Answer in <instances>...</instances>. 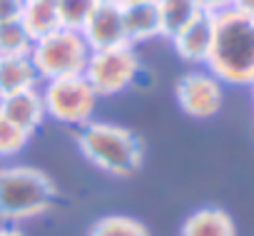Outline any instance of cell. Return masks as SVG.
Segmentation results:
<instances>
[{
  "label": "cell",
  "mask_w": 254,
  "mask_h": 236,
  "mask_svg": "<svg viewBox=\"0 0 254 236\" xmlns=\"http://www.w3.org/2000/svg\"><path fill=\"white\" fill-rule=\"evenodd\" d=\"M219 82L252 85L254 82V18L237 10L214 15V40L204 62Z\"/></svg>",
  "instance_id": "obj_1"
},
{
  "label": "cell",
  "mask_w": 254,
  "mask_h": 236,
  "mask_svg": "<svg viewBox=\"0 0 254 236\" xmlns=\"http://www.w3.org/2000/svg\"><path fill=\"white\" fill-rule=\"evenodd\" d=\"M77 147L92 167L112 177H132L145 159L140 137L112 122H87L77 135Z\"/></svg>",
  "instance_id": "obj_2"
},
{
  "label": "cell",
  "mask_w": 254,
  "mask_h": 236,
  "mask_svg": "<svg viewBox=\"0 0 254 236\" xmlns=\"http://www.w3.org/2000/svg\"><path fill=\"white\" fill-rule=\"evenodd\" d=\"M55 182L38 167L10 164L0 167V219L28 221L55 206Z\"/></svg>",
  "instance_id": "obj_3"
},
{
  "label": "cell",
  "mask_w": 254,
  "mask_h": 236,
  "mask_svg": "<svg viewBox=\"0 0 254 236\" xmlns=\"http://www.w3.org/2000/svg\"><path fill=\"white\" fill-rule=\"evenodd\" d=\"M90 47L82 38V33L75 30H55L40 40L33 43L30 60L40 75L43 82L58 80V77H72L82 75L90 60Z\"/></svg>",
  "instance_id": "obj_4"
},
{
  "label": "cell",
  "mask_w": 254,
  "mask_h": 236,
  "mask_svg": "<svg viewBox=\"0 0 254 236\" xmlns=\"http://www.w3.org/2000/svg\"><path fill=\"white\" fill-rule=\"evenodd\" d=\"M40 94H43L45 117H53L55 122L70 127H85L87 122H92L97 92L85 80V75L48 80L43 82Z\"/></svg>",
  "instance_id": "obj_5"
},
{
  "label": "cell",
  "mask_w": 254,
  "mask_h": 236,
  "mask_svg": "<svg viewBox=\"0 0 254 236\" xmlns=\"http://www.w3.org/2000/svg\"><path fill=\"white\" fill-rule=\"evenodd\" d=\"M137 72H140V60L135 55V47L120 45L107 50H92L82 75L92 85L97 97H112L130 87Z\"/></svg>",
  "instance_id": "obj_6"
},
{
  "label": "cell",
  "mask_w": 254,
  "mask_h": 236,
  "mask_svg": "<svg viewBox=\"0 0 254 236\" xmlns=\"http://www.w3.org/2000/svg\"><path fill=\"white\" fill-rule=\"evenodd\" d=\"M175 94H177L182 112L190 114V117H197V120L214 117L222 109V99H224L222 82L207 70L185 72L177 80Z\"/></svg>",
  "instance_id": "obj_7"
},
{
  "label": "cell",
  "mask_w": 254,
  "mask_h": 236,
  "mask_svg": "<svg viewBox=\"0 0 254 236\" xmlns=\"http://www.w3.org/2000/svg\"><path fill=\"white\" fill-rule=\"evenodd\" d=\"M80 33L90 50H107V47L127 45L122 5L115 3V0H100Z\"/></svg>",
  "instance_id": "obj_8"
},
{
  "label": "cell",
  "mask_w": 254,
  "mask_h": 236,
  "mask_svg": "<svg viewBox=\"0 0 254 236\" xmlns=\"http://www.w3.org/2000/svg\"><path fill=\"white\" fill-rule=\"evenodd\" d=\"M212 40H214V15L204 13V10L170 38L177 57H182L190 65L207 62L209 50H212Z\"/></svg>",
  "instance_id": "obj_9"
},
{
  "label": "cell",
  "mask_w": 254,
  "mask_h": 236,
  "mask_svg": "<svg viewBox=\"0 0 254 236\" xmlns=\"http://www.w3.org/2000/svg\"><path fill=\"white\" fill-rule=\"evenodd\" d=\"M0 114L8 117L13 125L33 135L43 120H45V107H43V94L40 90H23L8 97H0Z\"/></svg>",
  "instance_id": "obj_10"
},
{
  "label": "cell",
  "mask_w": 254,
  "mask_h": 236,
  "mask_svg": "<svg viewBox=\"0 0 254 236\" xmlns=\"http://www.w3.org/2000/svg\"><path fill=\"white\" fill-rule=\"evenodd\" d=\"M122 18H125L127 45H137V43H147L152 38H162V25H160V13H157L155 0L122 5Z\"/></svg>",
  "instance_id": "obj_11"
},
{
  "label": "cell",
  "mask_w": 254,
  "mask_h": 236,
  "mask_svg": "<svg viewBox=\"0 0 254 236\" xmlns=\"http://www.w3.org/2000/svg\"><path fill=\"white\" fill-rule=\"evenodd\" d=\"M40 75L30 60V55L0 57V97H8L23 90H35L40 85Z\"/></svg>",
  "instance_id": "obj_12"
},
{
  "label": "cell",
  "mask_w": 254,
  "mask_h": 236,
  "mask_svg": "<svg viewBox=\"0 0 254 236\" xmlns=\"http://www.w3.org/2000/svg\"><path fill=\"white\" fill-rule=\"evenodd\" d=\"M180 236H237V226L224 209L204 206L185 219Z\"/></svg>",
  "instance_id": "obj_13"
},
{
  "label": "cell",
  "mask_w": 254,
  "mask_h": 236,
  "mask_svg": "<svg viewBox=\"0 0 254 236\" xmlns=\"http://www.w3.org/2000/svg\"><path fill=\"white\" fill-rule=\"evenodd\" d=\"M20 23L33 40H40L60 30V18L55 10V0H23Z\"/></svg>",
  "instance_id": "obj_14"
},
{
  "label": "cell",
  "mask_w": 254,
  "mask_h": 236,
  "mask_svg": "<svg viewBox=\"0 0 254 236\" xmlns=\"http://www.w3.org/2000/svg\"><path fill=\"white\" fill-rule=\"evenodd\" d=\"M157 13H160V25H162V38H172L177 30H182L192 18L202 13L199 0H155Z\"/></svg>",
  "instance_id": "obj_15"
},
{
  "label": "cell",
  "mask_w": 254,
  "mask_h": 236,
  "mask_svg": "<svg viewBox=\"0 0 254 236\" xmlns=\"http://www.w3.org/2000/svg\"><path fill=\"white\" fill-rule=\"evenodd\" d=\"M87 236H152L150 229L137 221L135 216H125V214H110V216H100L92 226Z\"/></svg>",
  "instance_id": "obj_16"
},
{
  "label": "cell",
  "mask_w": 254,
  "mask_h": 236,
  "mask_svg": "<svg viewBox=\"0 0 254 236\" xmlns=\"http://www.w3.org/2000/svg\"><path fill=\"white\" fill-rule=\"evenodd\" d=\"M97 3H100V0H55L60 28L80 33L85 28L87 18L92 15V10L97 8Z\"/></svg>",
  "instance_id": "obj_17"
},
{
  "label": "cell",
  "mask_w": 254,
  "mask_h": 236,
  "mask_svg": "<svg viewBox=\"0 0 254 236\" xmlns=\"http://www.w3.org/2000/svg\"><path fill=\"white\" fill-rule=\"evenodd\" d=\"M33 38L23 28L20 20L3 23L0 25V57H13V55H30L33 50Z\"/></svg>",
  "instance_id": "obj_18"
},
{
  "label": "cell",
  "mask_w": 254,
  "mask_h": 236,
  "mask_svg": "<svg viewBox=\"0 0 254 236\" xmlns=\"http://www.w3.org/2000/svg\"><path fill=\"white\" fill-rule=\"evenodd\" d=\"M28 140L30 135L25 130H20L8 117L0 114V157H15L28 144Z\"/></svg>",
  "instance_id": "obj_19"
},
{
  "label": "cell",
  "mask_w": 254,
  "mask_h": 236,
  "mask_svg": "<svg viewBox=\"0 0 254 236\" xmlns=\"http://www.w3.org/2000/svg\"><path fill=\"white\" fill-rule=\"evenodd\" d=\"M23 13V0H0V25L20 20Z\"/></svg>",
  "instance_id": "obj_20"
},
{
  "label": "cell",
  "mask_w": 254,
  "mask_h": 236,
  "mask_svg": "<svg viewBox=\"0 0 254 236\" xmlns=\"http://www.w3.org/2000/svg\"><path fill=\"white\" fill-rule=\"evenodd\" d=\"M232 3H234V0H199L202 10H204V13H212V15L229 10V8H232Z\"/></svg>",
  "instance_id": "obj_21"
},
{
  "label": "cell",
  "mask_w": 254,
  "mask_h": 236,
  "mask_svg": "<svg viewBox=\"0 0 254 236\" xmlns=\"http://www.w3.org/2000/svg\"><path fill=\"white\" fill-rule=\"evenodd\" d=\"M232 10L254 18V0H234V3H232Z\"/></svg>",
  "instance_id": "obj_22"
},
{
  "label": "cell",
  "mask_w": 254,
  "mask_h": 236,
  "mask_svg": "<svg viewBox=\"0 0 254 236\" xmlns=\"http://www.w3.org/2000/svg\"><path fill=\"white\" fill-rule=\"evenodd\" d=\"M0 236H25V234L15 226H0Z\"/></svg>",
  "instance_id": "obj_23"
},
{
  "label": "cell",
  "mask_w": 254,
  "mask_h": 236,
  "mask_svg": "<svg viewBox=\"0 0 254 236\" xmlns=\"http://www.w3.org/2000/svg\"><path fill=\"white\" fill-rule=\"evenodd\" d=\"M115 3H120V5H132V3H142V0H115Z\"/></svg>",
  "instance_id": "obj_24"
},
{
  "label": "cell",
  "mask_w": 254,
  "mask_h": 236,
  "mask_svg": "<svg viewBox=\"0 0 254 236\" xmlns=\"http://www.w3.org/2000/svg\"><path fill=\"white\" fill-rule=\"evenodd\" d=\"M252 90H254V82H252Z\"/></svg>",
  "instance_id": "obj_25"
}]
</instances>
